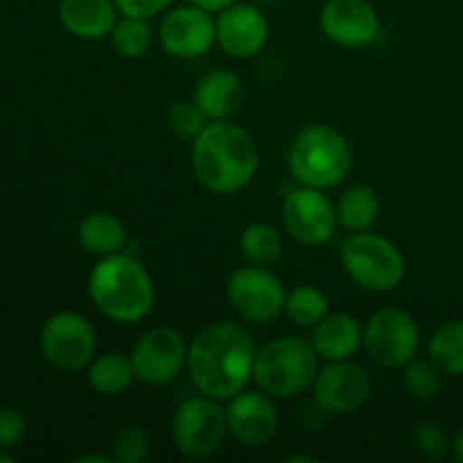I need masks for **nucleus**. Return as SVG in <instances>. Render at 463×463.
<instances>
[{
	"mask_svg": "<svg viewBox=\"0 0 463 463\" xmlns=\"http://www.w3.org/2000/svg\"><path fill=\"white\" fill-rule=\"evenodd\" d=\"M226 410V423L229 434L244 448H260L274 439L279 430V411H276L271 396L265 392H249L242 389L229 398Z\"/></svg>",
	"mask_w": 463,
	"mask_h": 463,
	"instance_id": "nucleus-17",
	"label": "nucleus"
},
{
	"mask_svg": "<svg viewBox=\"0 0 463 463\" xmlns=\"http://www.w3.org/2000/svg\"><path fill=\"white\" fill-rule=\"evenodd\" d=\"M428 353L441 373L452 378L463 375V321L455 319L439 326L430 339Z\"/></svg>",
	"mask_w": 463,
	"mask_h": 463,
	"instance_id": "nucleus-24",
	"label": "nucleus"
},
{
	"mask_svg": "<svg viewBox=\"0 0 463 463\" xmlns=\"http://www.w3.org/2000/svg\"><path fill=\"white\" fill-rule=\"evenodd\" d=\"M414 446L420 457L430 461H439L452 450V441L448 439L446 430L434 420H423L414 430Z\"/></svg>",
	"mask_w": 463,
	"mask_h": 463,
	"instance_id": "nucleus-31",
	"label": "nucleus"
},
{
	"mask_svg": "<svg viewBox=\"0 0 463 463\" xmlns=\"http://www.w3.org/2000/svg\"><path fill=\"white\" fill-rule=\"evenodd\" d=\"M262 3H267V0H262Z\"/></svg>",
	"mask_w": 463,
	"mask_h": 463,
	"instance_id": "nucleus-39",
	"label": "nucleus"
},
{
	"mask_svg": "<svg viewBox=\"0 0 463 463\" xmlns=\"http://www.w3.org/2000/svg\"><path fill=\"white\" fill-rule=\"evenodd\" d=\"M77 240L86 253L107 258L125 251L127 229L111 213H90L77 226Z\"/></svg>",
	"mask_w": 463,
	"mask_h": 463,
	"instance_id": "nucleus-21",
	"label": "nucleus"
},
{
	"mask_svg": "<svg viewBox=\"0 0 463 463\" xmlns=\"http://www.w3.org/2000/svg\"><path fill=\"white\" fill-rule=\"evenodd\" d=\"M41 355L61 373H77L89 369L98 348L93 324L80 312L63 310L48 317L39 337Z\"/></svg>",
	"mask_w": 463,
	"mask_h": 463,
	"instance_id": "nucleus-8",
	"label": "nucleus"
},
{
	"mask_svg": "<svg viewBox=\"0 0 463 463\" xmlns=\"http://www.w3.org/2000/svg\"><path fill=\"white\" fill-rule=\"evenodd\" d=\"M89 384L99 396H120L136 380L131 357L125 353L109 351L95 355L89 364Z\"/></svg>",
	"mask_w": 463,
	"mask_h": 463,
	"instance_id": "nucleus-22",
	"label": "nucleus"
},
{
	"mask_svg": "<svg viewBox=\"0 0 463 463\" xmlns=\"http://www.w3.org/2000/svg\"><path fill=\"white\" fill-rule=\"evenodd\" d=\"M215 41L229 57L251 59L269 41V21L251 3H233L215 16Z\"/></svg>",
	"mask_w": 463,
	"mask_h": 463,
	"instance_id": "nucleus-15",
	"label": "nucleus"
},
{
	"mask_svg": "<svg viewBox=\"0 0 463 463\" xmlns=\"http://www.w3.org/2000/svg\"><path fill=\"white\" fill-rule=\"evenodd\" d=\"M244 98L242 81L231 71H213L194 86L193 99L208 120H229Z\"/></svg>",
	"mask_w": 463,
	"mask_h": 463,
	"instance_id": "nucleus-20",
	"label": "nucleus"
},
{
	"mask_svg": "<svg viewBox=\"0 0 463 463\" xmlns=\"http://www.w3.org/2000/svg\"><path fill=\"white\" fill-rule=\"evenodd\" d=\"M149 457V437L140 425H122L111 439V461L143 463Z\"/></svg>",
	"mask_w": 463,
	"mask_h": 463,
	"instance_id": "nucleus-29",
	"label": "nucleus"
},
{
	"mask_svg": "<svg viewBox=\"0 0 463 463\" xmlns=\"http://www.w3.org/2000/svg\"><path fill=\"white\" fill-rule=\"evenodd\" d=\"M342 265L353 283L369 292H392L405 279V258L396 242L371 231L351 233L342 244Z\"/></svg>",
	"mask_w": 463,
	"mask_h": 463,
	"instance_id": "nucleus-6",
	"label": "nucleus"
},
{
	"mask_svg": "<svg viewBox=\"0 0 463 463\" xmlns=\"http://www.w3.org/2000/svg\"><path fill=\"white\" fill-rule=\"evenodd\" d=\"M208 122L211 120L203 116V111L194 104V99H190V102H175L170 111H167V125H170V131L176 138L194 140Z\"/></svg>",
	"mask_w": 463,
	"mask_h": 463,
	"instance_id": "nucleus-30",
	"label": "nucleus"
},
{
	"mask_svg": "<svg viewBox=\"0 0 463 463\" xmlns=\"http://www.w3.org/2000/svg\"><path fill=\"white\" fill-rule=\"evenodd\" d=\"M310 344L319 360H353L364 346V326L348 312H328L312 330Z\"/></svg>",
	"mask_w": 463,
	"mask_h": 463,
	"instance_id": "nucleus-18",
	"label": "nucleus"
},
{
	"mask_svg": "<svg viewBox=\"0 0 463 463\" xmlns=\"http://www.w3.org/2000/svg\"><path fill=\"white\" fill-rule=\"evenodd\" d=\"M122 16L134 18H154L161 12H167L175 0H113Z\"/></svg>",
	"mask_w": 463,
	"mask_h": 463,
	"instance_id": "nucleus-33",
	"label": "nucleus"
},
{
	"mask_svg": "<svg viewBox=\"0 0 463 463\" xmlns=\"http://www.w3.org/2000/svg\"><path fill=\"white\" fill-rule=\"evenodd\" d=\"M452 459L463 463V423L455 432V439H452Z\"/></svg>",
	"mask_w": 463,
	"mask_h": 463,
	"instance_id": "nucleus-35",
	"label": "nucleus"
},
{
	"mask_svg": "<svg viewBox=\"0 0 463 463\" xmlns=\"http://www.w3.org/2000/svg\"><path fill=\"white\" fill-rule=\"evenodd\" d=\"M14 461H16V459H14V457L9 455L5 448H0V463H14Z\"/></svg>",
	"mask_w": 463,
	"mask_h": 463,
	"instance_id": "nucleus-38",
	"label": "nucleus"
},
{
	"mask_svg": "<svg viewBox=\"0 0 463 463\" xmlns=\"http://www.w3.org/2000/svg\"><path fill=\"white\" fill-rule=\"evenodd\" d=\"M260 165L256 140L231 120H213L193 140V172L215 194H235L247 188Z\"/></svg>",
	"mask_w": 463,
	"mask_h": 463,
	"instance_id": "nucleus-2",
	"label": "nucleus"
},
{
	"mask_svg": "<svg viewBox=\"0 0 463 463\" xmlns=\"http://www.w3.org/2000/svg\"><path fill=\"white\" fill-rule=\"evenodd\" d=\"M111 43L116 52L125 59H138L152 48V27L147 18L122 16L111 32Z\"/></svg>",
	"mask_w": 463,
	"mask_h": 463,
	"instance_id": "nucleus-27",
	"label": "nucleus"
},
{
	"mask_svg": "<svg viewBox=\"0 0 463 463\" xmlns=\"http://www.w3.org/2000/svg\"><path fill=\"white\" fill-rule=\"evenodd\" d=\"M89 297L107 319L116 324H138L152 312L156 288L143 262L120 251L99 258L90 269Z\"/></svg>",
	"mask_w": 463,
	"mask_h": 463,
	"instance_id": "nucleus-3",
	"label": "nucleus"
},
{
	"mask_svg": "<svg viewBox=\"0 0 463 463\" xmlns=\"http://www.w3.org/2000/svg\"><path fill=\"white\" fill-rule=\"evenodd\" d=\"M420 330L410 312L401 307H383L373 312L364 326V348L375 364L401 369L419 353Z\"/></svg>",
	"mask_w": 463,
	"mask_h": 463,
	"instance_id": "nucleus-10",
	"label": "nucleus"
},
{
	"mask_svg": "<svg viewBox=\"0 0 463 463\" xmlns=\"http://www.w3.org/2000/svg\"><path fill=\"white\" fill-rule=\"evenodd\" d=\"M0 5H3V0H0Z\"/></svg>",
	"mask_w": 463,
	"mask_h": 463,
	"instance_id": "nucleus-40",
	"label": "nucleus"
},
{
	"mask_svg": "<svg viewBox=\"0 0 463 463\" xmlns=\"http://www.w3.org/2000/svg\"><path fill=\"white\" fill-rule=\"evenodd\" d=\"M256 353V342L244 326L217 321L199 330L188 344L185 371L199 393L229 401L253 380Z\"/></svg>",
	"mask_w": 463,
	"mask_h": 463,
	"instance_id": "nucleus-1",
	"label": "nucleus"
},
{
	"mask_svg": "<svg viewBox=\"0 0 463 463\" xmlns=\"http://www.w3.org/2000/svg\"><path fill=\"white\" fill-rule=\"evenodd\" d=\"M172 443L188 459H208L229 434L226 410L211 396H194L181 402L172 416Z\"/></svg>",
	"mask_w": 463,
	"mask_h": 463,
	"instance_id": "nucleus-7",
	"label": "nucleus"
},
{
	"mask_svg": "<svg viewBox=\"0 0 463 463\" xmlns=\"http://www.w3.org/2000/svg\"><path fill=\"white\" fill-rule=\"evenodd\" d=\"M380 215V199L371 185H351L337 202L339 226L348 233H362L375 224Z\"/></svg>",
	"mask_w": 463,
	"mask_h": 463,
	"instance_id": "nucleus-23",
	"label": "nucleus"
},
{
	"mask_svg": "<svg viewBox=\"0 0 463 463\" xmlns=\"http://www.w3.org/2000/svg\"><path fill=\"white\" fill-rule=\"evenodd\" d=\"M118 14L113 0H59V23L77 39L95 41L111 36Z\"/></svg>",
	"mask_w": 463,
	"mask_h": 463,
	"instance_id": "nucleus-19",
	"label": "nucleus"
},
{
	"mask_svg": "<svg viewBox=\"0 0 463 463\" xmlns=\"http://www.w3.org/2000/svg\"><path fill=\"white\" fill-rule=\"evenodd\" d=\"M312 392L321 410L330 414H353L369 402L373 380L353 360L328 362V366L317 373Z\"/></svg>",
	"mask_w": 463,
	"mask_h": 463,
	"instance_id": "nucleus-13",
	"label": "nucleus"
},
{
	"mask_svg": "<svg viewBox=\"0 0 463 463\" xmlns=\"http://www.w3.org/2000/svg\"><path fill=\"white\" fill-rule=\"evenodd\" d=\"M319 355L301 337L271 339L258 348L253 362V383L271 398H297L315 384Z\"/></svg>",
	"mask_w": 463,
	"mask_h": 463,
	"instance_id": "nucleus-5",
	"label": "nucleus"
},
{
	"mask_svg": "<svg viewBox=\"0 0 463 463\" xmlns=\"http://www.w3.org/2000/svg\"><path fill=\"white\" fill-rule=\"evenodd\" d=\"M319 27L342 48H362L378 39L380 18L369 0H328L321 7Z\"/></svg>",
	"mask_w": 463,
	"mask_h": 463,
	"instance_id": "nucleus-16",
	"label": "nucleus"
},
{
	"mask_svg": "<svg viewBox=\"0 0 463 463\" xmlns=\"http://www.w3.org/2000/svg\"><path fill=\"white\" fill-rule=\"evenodd\" d=\"M27 432V419L14 407H0V448L18 446Z\"/></svg>",
	"mask_w": 463,
	"mask_h": 463,
	"instance_id": "nucleus-32",
	"label": "nucleus"
},
{
	"mask_svg": "<svg viewBox=\"0 0 463 463\" xmlns=\"http://www.w3.org/2000/svg\"><path fill=\"white\" fill-rule=\"evenodd\" d=\"M226 298L244 321L269 324L285 312L288 289L269 267L247 265L229 276Z\"/></svg>",
	"mask_w": 463,
	"mask_h": 463,
	"instance_id": "nucleus-9",
	"label": "nucleus"
},
{
	"mask_svg": "<svg viewBox=\"0 0 463 463\" xmlns=\"http://www.w3.org/2000/svg\"><path fill=\"white\" fill-rule=\"evenodd\" d=\"M158 39L165 52L179 59H194L206 54L215 41V16L197 5H179L165 12Z\"/></svg>",
	"mask_w": 463,
	"mask_h": 463,
	"instance_id": "nucleus-14",
	"label": "nucleus"
},
{
	"mask_svg": "<svg viewBox=\"0 0 463 463\" xmlns=\"http://www.w3.org/2000/svg\"><path fill=\"white\" fill-rule=\"evenodd\" d=\"M283 226L288 233L306 247H321L330 242L339 229L337 206L319 188L298 185L283 202Z\"/></svg>",
	"mask_w": 463,
	"mask_h": 463,
	"instance_id": "nucleus-12",
	"label": "nucleus"
},
{
	"mask_svg": "<svg viewBox=\"0 0 463 463\" xmlns=\"http://www.w3.org/2000/svg\"><path fill=\"white\" fill-rule=\"evenodd\" d=\"M294 179L310 188H337L353 167V149L346 136L328 125H310L297 134L288 152Z\"/></svg>",
	"mask_w": 463,
	"mask_h": 463,
	"instance_id": "nucleus-4",
	"label": "nucleus"
},
{
	"mask_svg": "<svg viewBox=\"0 0 463 463\" xmlns=\"http://www.w3.org/2000/svg\"><path fill=\"white\" fill-rule=\"evenodd\" d=\"M129 357L136 380L149 387H163L175 383L188 364V344L179 330L158 326L138 337Z\"/></svg>",
	"mask_w": 463,
	"mask_h": 463,
	"instance_id": "nucleus-11",
	"label": "nucleus"
},
{
	"mask_svg": "<svg viewBox=\"0 0 463 463\" xmlns=\"http://www.w3.org/2000/svg\"><path fill=\"white\" fill-rule=\"evenodd\" d=\"M240 251L249 265L271 267L283 258L285 242L279 229L265 222H253L240 235Z\"/></svg>",
	"mask_w": 463,
	"mask_h": 463,
	"instance_id": "nucleus-25",
	"label": "nucleus"
},
{
	"mask_svg": "<svg viewBox=\"0 0 463 463\" xmlns=\"http://www.w3.org/2000/svg\"><path fill=\"white\" fill-rule=\"evenodd\" d=\"M402 384L416 401H434L441 393V371L432 364V360H411L410 364H405Z\"/></svg>",
	"mask_w": 463,
	"mask_h": 463,
	"instance_id": "nucleus-28",
	"label": "nucleus"
},
{
	"mask_svg": "<svg viewBox=\"0 0 463 463\" xmlns=\"http://www.w3.org/2000/svg\"><path fill=\"white\" fill-rule=\"evenodd\" d=\"M77 463H109L111 461V457H107V455H84V457H77L75 459Z\"/></svg>",
	"mask_w": 463,
	"mask_h": 463,
	"instance_id": "nucleus-36",
	"label": "nucleus"
},
{
	"mask_svg": "<svg viewBox=\"0 0 463 463\" xmlns=\"http://www.w3.org/2000/svg\"><path fill=\"white\" fill-rule=\"evenodd\" d=\"M285 461H289V463H297V461H312V463H317L319 459H317V457H310V455H294V457H288V459Z\"/></svg>",
	"mask_w": 463,
	"mask_h": 463,
	"instance_id": "nucleus-37",
	"label": "nucleus"
},
{
	"mask_svg": "<svg viewBox=\"0 0 463 463\" xmlns=\"http://www.w3.org/2000/svg\"><path fill=\"white\" fill-rule=\"evenodd\" d=\"M188 3L197 5V7L206 9V12H211V14H217V12H222V9L229 7V5L238 3V0H188Z\"/></svg>",
	"mask_w": 463,
	"mask_h": 463,
	"instance_id": "nucleus-34",
	"label": "nucleus"
},
{
	"mask_svg": "<svg viewBox=\"0 0 463 463\" xmlns=\"http://www.w3.org/2000/svg\"><path fill=\"white\" fill-rule=\"evenodd\" d=\"M328 312V294L317 288V285H297L288 292L285 315L292 324L301 326V328H315Z\"/></svg>",
	"mask_w": 463,
	"mask_h": 463,
	"instance_id": "nucleus-26",
	"label": "nucleus"
}]
</instances>
